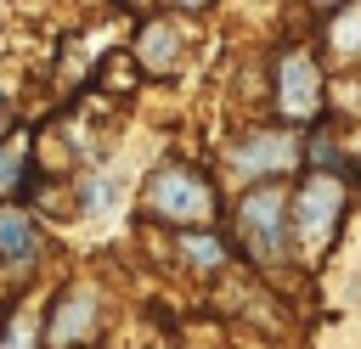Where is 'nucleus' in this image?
<instances>
[{
  "mask_svg": "<svg viewBox=\"0 0 361 349\" xmlns=\"http://www.w3.org/2000/svg\"><path fill=\"white\" fill-rule=\"evenodd\" d=\"M282 191L271 186V191H254L248 203H243V220H237V231H243V242H248V253L259 259V265H276L282 259Z\"/></svg>",
  "mask_w": 361,
  "mask_h": 349,
  "instance_id": "obj_1",
  "label": "nucleus"
},
{
  "mask_svg": "<svg viewBox=\"0 0 361 349\" xmlns=\"http://www.w3.org/2000/svg\"><path fill=\"white\" fill-rule=\"evenodd\" d=\"M152 214H164V220H209V208H214V197H209V186L197 180V174H186V169H164L158 180H152Z\"/></svg>",
  "mask_w": 361,
  "mask_h": 349,
  "instance_id": "obj_2",
  "label": "nucleus"
},
{
  "mask_svg": "<svg viewBox=\"0 0 361 349\" xmlns=\"http://www.w3.org/2000/svg\"><path fill=\"white\" fill-rule=\"evenodd\" d=\"M338 203H344V191H338L333 174H316V180L299 191V236H305V248H327V242H333V231H338Z\"/></svg>",
  "mask_w": 361,
  "mask_h": 349,
  "instance_id": "obj_3",
  "label": "nucleus"
},
{
  "mask_svg": "<svg viewBox=\"0 0 361 349\" xmlns=\"http://www.w3.org/2000/svg\"><path fill=\"white\" fill-rule=\"evenodd\" d=\"M282 113L288 118H310L316 107H322V79H316V62L310 56H282Z\"/></svg>",
  "mask_w": 361,
  "mask_h": 349,
  "instance_id": "obj_4",
  "label": "nucleus"
},
{
  "mask_svg": "<svg viewBox=\"0 0 361 349\" xmlns=\"http://www.w3.org/2000/svg\"><path fill=\"white\" fill-rule=\"evenodd\" d=\"M231 163H237V174L288 169V163H293V141H288V135H254L248 146H237V152H231Z\"/></svg>",
  "mask_w": 361,
  "mask_h": 349,
  "instance_id": "obj_5",
  "label": "nucleus"
},
{
  "mask_svg": "<svg viewBox=\"0 0 361 349\" xmlns=\"http://www.w3.org/2000/svg\"><path fill=\"white\" fill-rule=\"evenodd\" d=\"M90 321H96V298H90V293H68L62 310L51 315V332H45V338L62 349V343H73L79 332H90Z\"/></svg>",
  "mask_w": 361,
  "mask_h": 349,
  "instance_id": "obj_6",
  "label": "nucleus"
},
{
  "mask_svg": "<svg viewBox=\"0 0 361 349\" xmlns=\"http://www.w3.org/2000/svg\"><path fill=\"white\" fill-rule=\"evenodd\" d=\"M0 253L6 259H28L34 253V225L17 208H0Z\"/></svg>",
  "mask_w": 361,
  "mask_h": 349,
  "instance_id": "obj_7",
  "label": "nucleus"
},
{
  "mask_svg": "<svg viewBox=\"0 0 361 349\" xmlns=\"http://www.w3.org/2000/svg\"><path fill=\"white\" fill-rule=\"evenodd\" d=\"M175 56H180V45H175V34H169L164 23H152V28L141 34V62H147V68H169Z\"/></svg>",
  "mask_w": 361,
  "mask_h": 349,
  "instance_id": "obj_8",
  "label": "nucleus"
},
{
  "mask_svg": "<svg viewBox=\"0 0 361 349\" xmlns=\"http://www.w3.org/2000/svg\"><path fill=\"white\" fill-rule=\"evenodd\" d=\"M23 158H28V141H23V135H11V141H6V152H0V191H11V186L23 180Z\"/></svg>",
  "mask_w": 361,
  "mask_h": 349,
  "instance_id": "obj_9",
  "label": "nucleus"
},
{
  "mask_svg": "<svg viewBox=\"0 0 361 349\" xmlns=\"http://www.w3.org/2000/svg\"><path fill=\"white\" fill-rule=\"evenodd\" d=\"M180 253H186L192 265H203V270H214V265L226 259V248H220V242H209V236H192V231L180 236Z\"/></svg>",
  "mask_w": 361,
  "mask_h": 349,
  "instance_id": "obj_10",
  "label": "nucleus"
},
{
  "mask_svg": "<svg viewBox=\"0 0 361 349\" xmlns=\"http://www.w3.org/2000/svg\"><path fill=\"white\" fill-rule=\"evenodd\" d=\"M333 39H338V51H361V17H344Z\"/></svg>",
  "mask_w": 361,
  "mask_h": 349,
  "instance_id": "obj_11",
  "label": "nucleus"
},
{
  "mask_svg": "<svg viewBox=\"0 0 361 349\" xmlns=\"http://www.w3.org/2000/svg\"><path fill=\"white\" fill-rule=\"evenodd\" d=\"M6 349H34V343H28V332H23V326H11V338H6Z\"/></svg>",
  "mask_w": 361,
  "mask_h": 349,
  "instance_id": "obj_12",
  "label": "nucleus"
},
{
  "mask_svg": "<svg viewBox=\"0 0 361 349\" xmlns=\"http://www.w3.org/2000/svg\"><path fill=\"white\" fill-rule=\"evenodd\" d=\"M175 6H209V0H175Z\"/></svg>",
  "mask_w": 361,
  "mask_h": 349,
  "instance_id": "obj_13",
  "label": "nucleus"
},
{
  "mask_svg": "<svg viewBox=\"0 0 361 349\" xmlns=\"http://www.w3.org/2000/svg\"><path fill=\"white\" fill-rule=\"evenodd\" d=\"M0 113H6V90H0Z\"/></svg>",
  "mask_w": 361,
  "mask_h": 349,
  "instance_id": "obj_14",
  "label": "nucleus"
},
{
  "mask_svg": "<svg viewBox=\"0 0 361 349\" xmlns=\"http://www.w3.org/2000/svg\"><path fill=\"white\" fill-rule=\"evenodd\" d=\"M316 6H338V0H316Z\"/></svg>",
  "mask_w": 361,
  "mask_h": 349,
  "instance_id": "obj_15",
  "label": "nucleus"
}]
</instances>
